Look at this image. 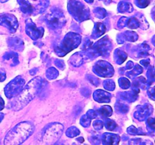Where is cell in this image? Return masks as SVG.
Returning <instances> with one entry per match:
<instances>
[{
	"label": "cell",
	"instance_id": "obj_8",
	"mask_svg": "<svg viewBox=\"0 0 155 145\" xmlns=\"http://www.w3.org/2000/svg\"><path fill=\"white\" fill-rule=\"evenodd\" d=\"M93 71L99 76L105 78H110L114 72L112 65L105 60H98L96 62L93 67Z\"/></svg>",
	"mask_w": 155,
	"mask_h": 145
},
{
	"label": "cell",
	"instance_id": "obj_15",
	"mask_svg": "<svg viewBox=\"0 0 155 145\" xmlns=\"http://www.w3.org/2000/svg\"><path fill=\"white\" fill-rule=\"evenodd\" d=\"M137 39V33L133 31H126L125 33H120L117 36V42L120 44L124 43L126 40L130 41V42H135Z\"/></svg>",
	"mask_w": 155,
	"mask_h": 145
},
{
	"label": "cell",
	"instance_id": "obj_7",
	"mask_svg": "<svg viewBox=\"0 0 155 145\" xmlns=\"http://www.w3.org/2000/svg\"><path fill=\"white\" fill-rule=\"evenodd\" d=\"M25 81L21 76H17L5 87V94L8 98H12L17 96L24 88Z\"/></svg>",
	"mask_w": 155,
	"mask_h": 145
},
{
	"label": "cell",
	"instance_id": "obj_39",
	"mask_svg": "<svg viewBox=\"0 0 155 145\" xmlns=\"http://www.w3.org/2000/svg\"><path fill=\"white\" fill-rule=\"evenodd\" d=\"M135 3L139 8H144L150 4V0H135Z\"/></svg>",
	"mask_w": 155,
	"mask_h": 145
},
{
	"label": "cell",
	"instance_id": "obj_42",
	"mask_svg": "<svg viewBox=\"0 0 155 145\" xmlns=\"http://www.w3.org/2000/svg\"><path fill=\"white\" fill-rule=\"evenodd\" d=\"M128 18H126V17H123L120 19V21H118V27L119 28H124L125 26H127V21H128Z\"/></svg>",
	"mask_w": 155,
	"mask_h": 145
},
{
	"label": "cell",
	"instance_id": "obj_11",
	"mask_svg": "<svg viewBox=\"0 0 155 145\" xmlns=\"http://www.w3.org/2000/svg\"><path fill=\"white\" fill-rule=\"evenodd\" d=\"M136 111L135 112L134 116L139 121H144L150 116L153 112V107L151 104H145L143 106H139L136 107Z\"/></svg>",
	"mask_w": 155,
	"mask_h": 145
},
{
	"label": "cell",
	"instance_id": "obj_19",
	"mask_svg": "<svg viewBox=\"0 0 155 145\" xmlns=\"http://www.w3.org/2000/svg\"><path fill=\"white\" fill-rule=\"evenodd\" d=\"M84 60V54L83 52H77L74 54L70 59V63L75 66H79L83 64Z\"/></svg>",
	"mask_w": 155,
	"mask_h": 145
},
{
	"label": "cell",
	"instance_id": "obj_45",
	"mask_svg": "<svg viewBox=\"0 0 155 145\" xmlns=\"http://www.w3.org/2000/svg\"><path fill=\"white\" fill-rule=\"evenodd\" d=\"M54 63H55V65L58 66V67L60 68L61 69H64V68L65 65H64V62L62 61V60H56Z\"/></svg>",
	"mask_w": 155,
	"mask_h": 145
},
{
	"label": "cell",
	"instance_id": "obj_9",
	"mask_svg": "<svg viewBox=\"0 0 155 145\" xmlns=\"http://www.w3.org/2000/svg\"><path fill=\"white\" fill-rule=\"evenodd\" d=\"M25 31L27 35H28L32 39L36 40L39 38L42 37L44 34V29L42 27H37L36 24L33 22L31 19L26 20Z\"/></svg>",
	"mask_w": 155,
	"mask_h": 145
},
{
	"label": "cell",
	"instance_id": "obj_54",
	"mask_svg": "<svg viewBox=\"0 0 155 145\" xmlns=\"http://www.w3.org/2000/svg\"><path fill=\"white\" fill-rule=\"evenodd\" d=\"M85 1L88 3H92L94 2V0H85Z\"/></svg>",
	"mask_w": 155,
	"mask_h": 145
},
{
	"label": "cell",
	"instance_id": "obj_46",
	"mask_svg": "<svg viewBox=\"0 0 155 145\" xmlns=\"http://www.w3.org/2000/svg\"><path fill=\"white\" fill-rule=\"evenodd\" d=\"M6 78L5 71L4 69L0 68V82H3Z\"/></svg>",
	"mask_w": 155,
	"mask_h": 145
},
{
	"label": "cell",
	"instance_id": "obj_27",
	"mask_svg": "<svg viewBox=\"0 0 155 145\" xmlns=\"http://www.w3.org/2000/svg\"><path fill=\"white\" fill-rule=\"evenodd\" d=\"M115 109L117 113H126L128 112L129 107L124 101H117L115 104Z\"/></svg>",
	"mask_w": 155,
	"mask_h": 145
},
{
	"label": "cell",
	"instance_id": "obj_41",
	"mask_svg": "<svg viewBox=\"0 0 155 145\" xmlns=\"http://www.w3.org/2000/svg\"><path fill=\"white\" fill-rule=\"evenodd\" d=\"M148 79H149L148 83H149V84H151V83L154 82V67H153V66H151V68H149V69L148 70Z\"/></svg>",
	"mask_w": 155,
	"mask_h": 145
},
{
	"label": "cell",
	"instance_id": "obj_40",
	"mask_svg": "<svg viewBox=\"0 0 155 145\" xmlns=\"http://www.w3.org/2000/svg\"><path fill=\"white\" fill-rule=\"evenodd\" d=\"M103 126H104V122H103V121L100 120V119H97V120L94 121L93 127L95 130H97V131L101 130Z\"/></svg>",
	"mask_w": 155,
	"mask_h": 145
},
{
	"label": "cell",
	"instance_id": "obj_12",
	"mask_svg": "<svg viewBox=\"0 0 155 145\" xmlns=\"http://www.w3.org/2000/svg\"><path fill=\"white\" fill-rule=\"evenodd\" d=\"M139 93V88L134 87L131 92H125L119 93L120 97L121 99L124 101L128 102H133L138 98V94Z\"/></svg>",
	"mask_w": 155,
	"mask_h": 145
},
{
	"label": "cell",
	"instance_id": "obj_31",
	"mask_svg": "<svg viewBox=\"0 0 155 145\" xmlns=\"http://www.w3.org/2000/svg\"><path fill=\"white\" fill-rule=\"evenodd\" d=\"M80 134V131L77 127L72 126L71 128H68V130L66 131V135L69 137H77V135Z\"/></svg>",
	"mask_w": 155,
	"mask_h": 145
},
{
	"label": "cell",
	"instance_id": "obj_2",
	"mask_svg": "<svg viewBox=\"0 0 155 145\" xmlns=\"http://www.w3.org/2000/svg\"><path fill=\"white\" fill-rule=\"evenodd\" d=\"M34 131V126L30 122H22L15 125L6 134L4 143L6 145H18L24 143Z\"/></svg>",
	"mask_w": 155,
	"mask_h": 145
},
{
	"label": "cell",
	"instance_id": "obj_55",
	"mask_svg": "<svg viewBox=\"0 0 155 145\" xmlns=\"http://www.w3.org/2000/svg\"><path fill=\"white\" fill-rule=\"evenodd\" d=\"M8 0H0V2H7Z\"/></svg>",
	"mask_w": 155,
	"mask_h": 145
},
{
	"label": "cell",
	"instance_id": "obj_3",
	"mask_svg": "<svg viewBox=\"0 0 155 145\" xmlns=\"http://www.w3.org/2000/svg\"><path fill=\"white\" fill-rule=\"evenodd\" d=\"M81 36L77 33H68L63 40L54 47V51L60 57L66 55L67 54L77 48L81 42Z\"/></svg>",
	"mask_w": 155,
	"mask_h": 145
},
{
	"label": "cell",
	"instance_id": "obj_53",
	"mask_svg": "<svg viewBox=\"0 0 155 145\" xmlns=\"http://www.w3.org/2000/svg\"><path fill=\"white\" fill-rule=\"evenodd\" d=\"M3 118H4V114H3V113H0V122L2 120Z\"/></svg>",
	"mask_w": 155,
	"mask_h": 145
},
{
	"label": "cell",
	"instance_id": "obj_32",
	"mask_svg": "<svg viewBox=\"0 0 155 145\" xmlns=\"http://www.w3.org/2000/svg\"><path fill=\"white\" fill-rule=\"evenodd\" d=\"M147 84V80L144 77H139L137 78L134 82H133V87L139 88L141 87L142 89H145V85Z\"/></svg>",
	"mask_w": 155,
	"mask_h": 145
},
{
	"label": "cell",
	"instance_id": "obj_17",
	"mask_svg": "<svg viewBox=\"0 0 155 145\" xmlns=\"http://www.w3.org/2000/svg\"><path fill=\"white\" fill-rule=\"evenodd\" d=\"M105 31L106 27L104 24H102V23H96L95 24L93 32H92V38L93 39H97V38L100 37V36H101L105 33Z\"/></svg>",
	"mask_w": 155,
	"mask_h": 145
},
{
	"label": "cell",
	"instance_id": "obj_18",
	"mask_svg": "<svg viewBox=\"0 0 155 145\" xmlns=\"http://www.w3.org/2000/svg\"><path fill=\"white\" fill-rule=\"evenodd\" d=\"M9 46L12 47L13 49L17 51H22L24 48V42L22 39L18 37H13L9 39Z\"/></svg>",
	"mask_w": 155,
	"mask_h": 145
},
{
	"label": "cell",
	"instance_id": "obj_26",
	"mask_svg": "<svg viewBox=\"0 0 155 145\" xmlns=\"http://www.w3.org/2000/svg\"><path fill=\"white\" fill-rule=\"evenodd\" d=\"M132 69H133V70L127 72V76L130 77V78L131 79H135V77L142 73V71H143V68L138 64H136L135 66H133V67L132 68Z\"/></svg>",
	"mask_w": 155,
	"mask_h": 145
},
{
	"label": "cell",
	"instance_id": "obj_16",
	"mask_svg": "<svg viewBox=\"0 0 155 145\" xmlns=\"http://www.w3.org/2000/svg\"><path fill=\"white\" fill-rule=\"evenodd\" d=\"M18 2L19 3L21 10L22 11L23 13L26 14L34 15L35 7L30 4L28 0H18Z\"/></svg>",
	"mask_w": 155,
	"mask_h": 145
},
{
	"label": "cell",
	"instance_id": "obj_14",
	"mask_svg": "<svg viewBox=\"0 0 155 145\" xmlns=\"http://www.w3.org/2000/svg\"><path fill=\"white\" fill-rule=\"evenodd\" d=\"M120 140V137L113 133H104L101 137V141L104 144H118Z\"/></svg>",
	"mask_w": 155,
	"mask_h": 145
},
{
	"label": "cell",
	"instance_id": "obj_25",
	"mask_svg": "<svg viewBox=\"0 0 155 145\" xmlns=\"http://www.w3.org/2000/svg\"><path fill=\"white\" fill-rule=\"evenodd\" d=\"M49 5V2L48 0H42V1L39 2V5L35 7V13L34 15L37 14L42 13L45 11V9L47 8L48 5Z\"/></svg>",
	"mask_w": 155,
	"mask_h": 145
},
{
	"label": "cell",
	"instance_id": "obj_28",
	"mask_svg": "<svg viewBox=\"0 0 155 145\" xmlns=\"http://www.w3.org/2000/svg\"><path fill=\"white\" fill-rule=\"evenodd\" d=\"M127 26L130 29H137L138 27H140V23L137 18H129Z\"/></svg>",
	"mask_w": 155,
	"mask_h": 145
},
{
	"label": "cell",
	"instance_id": "obj_6",
	"mask_svg": "<svg viewBox=\"0 0 155 145\" xmlns=\"http://www.w3.org/2000/svg\"><path fill=\"white\" fill-rule=\"evenodd\" d=\"M64 126L61 123H53L45 128L42 134V141L46 144L54 143L60 138L63 132Z\"/></svg>",
	"mask_w": 155,
	"mask_h": 145
},
{
	"label": "cell",
	"instance_id": "obj_1",
	"mask_svg": "<svg viewBox=\"0 0 155 145\" xmlns=\"http://www.w3.org/2000/svg\"><path fill=\"white\" fill-rule=\"evenodd\" d=\"M46 84V82L41 77H36L30 80L13 101L12 109L15 111H18L26 107Z\"/></svg>",
	"mask_w": 155,
	"mask_h": 145
},
{
	"label": "cell",
	"instance_id": "obj_51",
	"mask_svg": "<svg viewBox=\"0 0 155 145\" xmlns=\"http://www.w3.org/2000/svg\"><path fill=\"white\" fill-rule=\"evenodd\" d=\"M102 1L104 2V3H105V5H108L109 3L111 2V0H102Z\"/></svg>",
	"mask_w": 155,
	"mask_h": 145
},
{
	"label": "cell",
	"instance_id": "obj_24",
	"mask_svg": "<svg viewBox=\"0 0 155 145\" xmlns=\"http://www.w3.org/2000/svg\"><path fill=\"white\" fill-rule=\"evenodd\" d=\"M150 50V47L146 44L140 45L137 48V54L136 57H145L148 55V51Z\"/></svg>",
	"mask_w": 155,
	"mask_h": 145
},
{
	"label": "cell",
	"instance_id": "obj_4",
	"mask_svg": "<svg viewBox=\"0 0 155 145\" xmlns=\"http://www.w3.org/2000/svg\"><path fill=\"white\" fill-rule=\"evenodd\" d=\"M44 20L48 28L53 31L60 30L66 23L64 13L60 9L56 8L51 9L49 13L46 14L44 17Z\"/></svg>",
	"mask_w": 155,
	"mask_h": 145
},
{
	"label": "cell",
	"instance_id": "obj_38",
	"mask_svg": "<svg viewBox=\"0 0 155 145\" xmlns=\"http://www.w3.org/2000/svg\"><path fill=\"white\" fill-rule=\"evenodd\" d=\"M154 119L151 117H148L147 118V125H148V128L150 131L151 132H154L155 129V125H154Z\"/></svg>",
	"mask_w": 155,
	"mask_h": 145
},
{
	"label": "cell",
	"instance_id": "obj_33",
	"mask_svg": "<svg viewBox=\"0 0 155 145\" xmlns=\"http://www.w3.org/2000/svg\"><path fill=\"white\" fill-rule=\"evenodd\" d=\"M94 14H95V16L98 18H100V19H103L106 17L107 15V12H106V10L103 8H95L94 9Z\"/></svg>",
	"mask_w": 155,
	"mask_h": 145
},
{
	"label": "cell",
	"instance_id": "obj_29",
	"mask_svg": "<svg viewBox=\"0 0 155 145\" xmlns=\"http://www.w3.org/2000/svg\"><path fill=\"white\" fill-rule=\"evenodd\" d=\"M104 122V125H105L106 128L107 130H109V131H114L117 127V124L114 121L107 119V118H105L104 122Z\"/></svg>",
	"mask_w": 155,
	"mask_h": 145
},
{
	"label": "cell",
	"instance_id": "obj_44",
	"mask_svg": "<svg viewBox=\"0 0 155 145\" xmlns=\"http://www.w3.org/2000/svg\"><path fill=\"white\" fill-rule=\"evenodd\" d=\"M88 78H89L88 79H89V81H90L94 85H95V86L98 85V82H99L98 79L95 78V77H94V76H88Z\"/></svg>",
	"mask_w": 155,
	"mask_h": 145
},
{
	"label": "cell",
	"instance_id": "obj_37",
	"mask_svg": "<svg viewBox=\"0 0 155 145\" xmlns=\"http://www.w3.org/2000/svg\"><path fill=\"white\" fill-rule=\"evenodd\" d=\"M91 122V119L87 116V115H83V116L80 119V124H81L83 126H84L85 128L86 127H89L90 125Z\"/></svg>",
	"mask_w": 155,
	"mask_h": 145
},
{
	"label": "cell",
	"instance_id": "obj_23",
	"mask_svg": "<svg viewBox=\"0 0 155 145\" xmlns=\"http://www.w3.org/2000/svg\"><path fill=\"white\" fill-rule=\"evenodd\" d=\"M97 113H98L99 115H101V116L104 118H107V117H110V116L112 115L113 113V110H112L111 107L110 106H103L101 107L99 110H97Z\"/></svg>",
	"mask_w": 155,
	"mask_h": 145
},
{
	"label": "cell",
	"instance_id": "obj_48",
	"mask_svg": "<svg viewBox=\"0 0 155 145\" xmlns=\"http://www.w3.org/2000/svg\"><path fill=\"white\" fill-rule=\"evenodd\" d=\"M133 66H134V63H133V62L129 61L128 63H127V66H126V67L124 68V69H125V70H127V69H131L133 67Z\"/></svg>",
	"mask_w": 155,
	"mask_h": 145
},
{
	"label": "cell",
	"instance_id": "obj_13",
	"mask_svg": "<svg viewBox=\"0 0 155 145\" xmlns=\"http://www.w3.org/2000/svg\"><path fill=\"white\" fill-rule=\"evenodd\" d=\"M93 98L97 102L108 103L111 99V95L106 91L97 90L94 92Z\"/></svg>",
	"mask_w": 155,
	"mask_h": 145
},
{
	"label": "cell",
	"instance_id": "obj_43",
	"mask_svg": "<svg viewBox=\"0 0 155 145\" xmlns=\"http://www.w3.org/2000/svg\"><path fill=\"white\" fill-rule=\"evenodd\" d=\"M86 115H87V116H89L91 119H95V118H96L97 116H98V114L96 111H95V110H90L87 112Z\"/></svg>",
	"mask_w": 155,
	"mask_h": 145
},
{
	"label": "cell",
	"instance_id": "obj_52",
	"mask_svg": "<svg viewBox=\"0 0 155 145\" xmlns=\"http://www.w3.org/2000/svg\"><path fill=\"white\" fill-rule=\"evenodd\" d=\"M77 140H79V141H80L81 143H83V142L84 141V138H83V137H79V138H77Z\"/></svg>",
	"mask_w": 155,
	"mask_h": 145
},
{
	"label": "cell",
	"instance_id": "obj_30",
	"mask_svg": "<svg viewBox=\"0 0 155 145\" xmlns=\"http://www.w3.org/2000/svg\"><path fill=\"white\" fill-rule=\"evenodd\" d=\"M45 75L48 79H54L58 76V71L54 67H50L47 69Z\"/></svg>",
	"mask_w": 155,
	"mask_h": 145
},
{
	"label": "cell",
	"instance_id": "obj_5",
	"mask_svg": "<svg viewBox=\"0 0 155 145\" xmlns=\"http://www.w3.org/2000/svg\"><path fill=\"white\" fill-rule=\"evenodd\" d=\"M68 8L70 14L79 22L89 19V9L78 0H70L68 2Z\"/></svg>",
	"mask_w": 155,
	"mask_h": 145
},
{
	"label": "cell",
	"instance_id": "obj_49",
	"mask_svg": "<svg viewBox=\"0 0 155 145\" xmlns=\"http://www.w3.org/2000/svg\"><path fill=\"white\" fill-rule=\"evenodd\" d=\"M140 63H141V64L143 65L145 67H148V65H149V63H150V61L148 60H141Z\"/></svg>",
	"mask_w": 155,
	"mask_h": 145
},
{
	"label": "cell",
	"instance_id": "obj_22",
	"mask_svg": "<svg viewBox=\"0 0 155 145\" xmlns=\"http://www.w3.org/2000/svg\"><path fill=\"white\" fill-rule=\"evenodd\" d=\"M118 11L120 13H130L133 11V7L131 3L127 2H120L118 5Z\"/></svg>",
	"mask_w": 155,
	"mask_h": 145
},
{
	"label": "cell",
	"instance_id": "obj_36",
	"mask_svg": "<svg viewBox=\"0 0 155 145\" xmlns=\"http://www.w3.org/2000/svg\"><path fill=\"white\" fill-rule=\"evenodd\" d=\"M104 89H107V91H113L115 89V83L113 80L111 79H107L103 83Z\"/></svg>",
	"mask_w": 155,
	"mask_h": 145
},
{
	"label": "cell",
	"instance_id": "obj_21",
	"mask_svg": "<svg viewBox=\"0 0 155 145\" xmlns=\"http://www.w3.org/2000/svg\"><path fill=\"white\" fill-rule=\"evenodd\" d=\"M4 60L10 61V63L12 66H15V65L18 63V56L16 52L14 51H10L8 53H6L3 57Z\"/></svg>",
	"mask_w": 155,
	"mask_h": 145
},
{
	"label": "cell",
	"instance_id": "obj_34",
	"mask_svg": "<svg viewBox=\"0 0 155 145\" xmlns=\"http://www.w3.org/2000/svg\"><path fill=\"white\" fill-rule=\"evenodd\" d=\"M119 82L120 86L121 89H127L130 87V82L128 79L125 78V77H121L119 79Z\"/></svg>",
	"mask_w": 155,
	"mask_h": 145
},
{
	"label": "cell",
	"instance_id": "obj_47",
	"mask_svg": "<svg viewBox=\"0 0 155 145\" xmlns=\"http://www.w3.org/2000/svg\"><path fill=\"white\" fill-rule=\"evenodd\" d=\"M148 95H149L150 98L154 101V88H150L148 91Z\"/></svg>",
	"mask_w": 155,
	"mask_h": 145
},
{
	"label": "cell",
	"instance_id": "obj_35",
	"mask_svg": "<svg viewBox=\"0 0 155 145\" xmlns=\"http://www.w3.org/2000/svg\"><path fill=\"white\" fill-rule=\"evenodd\" d=\"M127 132L131 134H134V135H136V134H145L144 133V131L142 130V128H137L135 126H133V125H132V126L129 127L127 128Z\"/></svg>",
	"mask_w": 155,
	"mask_h": 145
},
{
	"label": "cell",
	"instance_id": "obj_20",
	"mask_svg": "<svg viewBox=\"0 0 155 145\" xmlns=\"http://www.w3.org/2000/svg\"><path fill=\"white\" fill-rule=\"evenodd\" d=\"M127 58V54L121 49H117L114 51V60L117 64L124 63Z\"/></svg>",
	"mask_w": 155,
	"mask_h": 145
},
{
	"label": "cell",
	"instance_id": "obj_10",
	"mask_svg": "<svg viewBox=\"0 0 155 145\" xmlns=\"http://www.w3.org/2000/svg\"><path fill=\"white\" fill-rule=\"evenodd\" d=\"M0 25L8 29L11 33H15L18 27V21L15 15L4 14L0 16Z\"/></svg>",
	"mask_w": 155,
	"mask_h": 145
},
{
	"label": "cell",
	"instance_id": "obj_50",
	"mask_svg": "<svg viewBox=\"0 0 155 145\" xmlns=\"http://www.w3.org/2000/svg\"><path fill=\"white\" fill-rule=\"evenodd\" d=\"M4 106H5V102L3 101V99L2 98H0V111L4 108Z\"/></svg>",
	"mask_w": 155,
	"mask_h": 145
}]
</instances>
